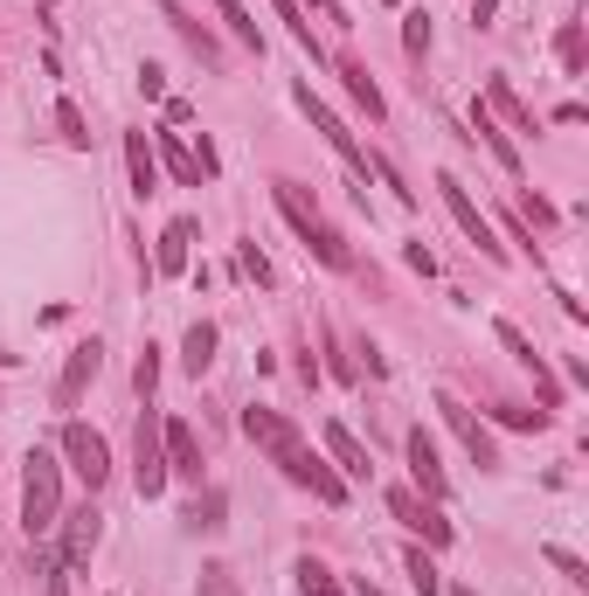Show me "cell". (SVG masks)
Here are the masks:
<instances>
[{
	"instance_id": "obj_34",
	"label": "cell",
	"mask_w": 589,
	"mask_h": 596,
	"mask_svg": "<svg viewBox=\"0 0 589 596\" xmlns=\"http://www.w3.org/2000/svg\"><path fill=\"white\" fill-rule=\"evenodd\" d=\"M403 49H409V55H430V14H424V8L403 14Z\"/></svg>"
},
{
	"instance_id": "obj_17",
	"label": "cell",
	"mask_w": 589,
	"mask_h": 596,
	"mask_svg": "<svg viewBox=\"0 0 589 596\" xmlns=\"http://www.w3.org/2000/svg\"><path fill=\"white\" fill-rule=\"evenodd\" d=\"M160 22H167V28H174V35H181V42H187V49H195V55H201V63H208V70H216V63H222V42H216V35H208L201 22H187V14L174 8V0H160Z\"/></svg>"
},
{
	"instance_id": "obj_12",
	"label": "cell",
	"mask_w": 589,
	"mask_h": 596,
	"mask_svg": "<svg viewBox=\"0 0 589 596\" xmlns=\"http://www.w3.org/2000/svg\"><path fill=\"white\" fill-rule=\"evenodd\" d=\"M160 444H167V479H195L201 486V437L181 417H160Z\"/></svg>"
},
{
	"instance_id": "obj_3",
	"label": "cell",
	"mask_w": 589,
	"mask_h": 596,
	"mask_svg": "<svg viewBox=\"0 0 589 596\" xmlns=\"http://www.w3.org/2000/svg\"><path fill=\"white\" fill-rule=\"evenodd\" d=\"M132 486H139V499L167 493V444H160V409L154 402L139 409V437H132Z\"/></svg>"
},
{
	"instance_id": "obj_15",
	"label": "cell",
	"mask_w": 589,
	"mask_h": 596,
	"mask_svg": "<svg viewBox=\"0 0 589 596\" xmlns=\"http://www.w3.org/2000/svg\"><path fill=\"white\" fill-rule=\"evenodd\" d=\"M271 201H278V215L298 229V244L312 236V222H327V215H319V195H312V188H298V181H271Z\"/></svg>"
},
{
	"instance_id": "obj_32",
	"label": "cell",
	"mask_w": 589,
	"mask_h": 596,
	"mask_svg": "<svg viewBox=\"0 0 589 596\" xmlns=\"http://www.w3.org/2000/svg\"><path fill=\"white\" fill-rule=\"evenodd\" d=\"M201 596H243V583L230 575V562H201V583H195Z\"/></svg>"
},
{
	"instance_id": "obj_43",
	"label": "cell",
	"mask_w": 589,
	"mask_h": 596,
	"mask_svg": "<svg viewBox=\"0 0 589 596\" xmlns=\"http://www.w3.org/2000/svg\"><path fill=\"white\" fill-rule=\"evenodd\" d=\"M492 14H500V0H471V22L479 28H492Z\"/></svg>"
},
{
	"instance_id": "obj_31",
	"label": "cell",
	"mask_w": 589,
	"mask_h": 596,
	"mask_svg": "<svg viewBox=\"0 0 589 596\" xmlns=\"http://www.w3.org/2000/svg\"><path fill=\"white\" fill-rule=\"evenodd\" d=\"M541 555H548V569H555V575H568V583H576V589H582V583H589V562H582V555H568V548H562V542H548V548H541Z\"/></svg>"
},
{
	"instance_id": "obj_27",
	"label": "cell",
	"mask_w": 589,
	"mask_h": 596,
	"mask_svg": "<svg viewBox=\"0 0 589 596\" xmlns=\"http://www.w3.org/2000/svg\"><path fill=\"white\" fill-rule=\"evenodd\" d=\"M216 14H222V22H230V35H236L243 49H257V55H263V28L250 22V14H243V0H216Z\"/></svg>"
},
{
	"instance_id": "obj_6",
	"label": "cell",
	"mask_w": 589,
	"mask_h": 596,
	"mask_svg": "<svg viewBox=\"0 0 589 596\" xmlns=\"http://www.w3.org/2000/svg\"><path fill=\"white\" fill-rule=\"evenodd\" d=\"M389 513L403 520L409 534H424V548H451V534H458V527L444 520V507H437V499H424L416 486H395V493H389Z\"/></svg>"
},
{
	"instance_id": "obj_41",
	"label": "cell",
	"mask_w": 589,
	"mask_h": 596,
	"mask_svg": "<svg viewBox=\"0 0 589 596\" xmlns=\"http://www.w3.org/2000/svg\"><path fill=\"white\" fill-rule=\"evenodd\" d=\"M409 271H424V277H430V271H437V257H430V250H424V236H416V244H409Z\"/></svg>"
},
{
	"instance_id": "obj_1",
	"label": "cell",
	"mask_w": 589,
	"mask_h": 596,
	"mask_svg": "<svg viewBox=\"0 0 589 596\" xmlns=\"http://www.w3.org/2000/svg\"><path fill=\"white\" fill-rule=\"evenodd\" d=\"M243 431H250V437L263 444V451H271V464H278V472L292 479V486H306V493L319 499V507H347V479H340L333 464L319 458L312 444H306V437L292 431V423L278 417V409H243Z\"/></svg>"
},
{
	"instance_id": "obj_18",
	"label": "cell",
	"mask_w": 589,
	"mask_h": 596,
	"mask_svg": "<svg viewBox=\"0 0 589 596\" xmlns=\"http://www.w3.org/2000/svg\"><path fill=\"white\" fill-rule=\"evenodd\" d=\"M486 104H492V111H500V119L513 125V133H535V111H527V104H520V90H513L506 77H486Z\"/></svg>"
},
{
	"instance_id": "obj_26",
	"label": "cell",
	"mask_w": 589,
	"mask_h": 596,
	"mask_svg": "<svg viewBox=\"0 0 589 596\" xmlns=\"http://www.w3.org/2000/svg\"><path fill=\"white\" fill-rule=\"evenodd\" d=\"M340 84H347V98L360 104V111H368V119H382V90H375V77H368V70H360V63H340Z\"/></svg>"
},
{
	"instance_id": "obj_16",
	"label": "cell",
	"mask_w": 589,
	"mask_h": 596,
	"mask_svg": "<svg viewBox=\"0 0 589 596\" xmlns=\"http://www.w3.org/2000/svg\"><path fill=\"white\" fill-rule=\"evenodd\" d=\"M125 174H132V195H160V160L154 146H146V133H125Z\"/></svg>"
},
{
	"instance_id": "obj_7",
	"label": "cell",
	"mask_w": 589,
	"mask_h": 596,
	"mask_svg": "<svg viewBox=\"0 0 589 596\" xmlns=\"http://www.w3.org/2000/svg\"><path fill=\"white\" fill-rule=\"evenodd\" d=\"M63 458H70V472H77L90 493H98L105 479H111V444L90 431V423H77V417L63 423Z\"/></svg>"
},
{
	"instance_id": "obj_22",
	"label": "cell",
	"mask_w": 589,
	"mask_h": 596,
	"mask_svg": "<svg viewBox=\"0 0 589 596\" xmlns=\"http://www.w3.org/2000/svg\"><path fill=\"white\" fill-rule=\"evenodd\" d=\"M222 513H230V493H222V486H208V493H201V499H195V507H187L181 520H187L195 534H216V527H230Z\"/></svg>"
},
{
	"instance_id": "obj_46",
	"label": "cell",
	"mask_w": 589,
	"mask_h": 596,
	"mask_svg": "<svg viewBox=\"0 0 589 596\" xmlns=\"http://www.w3.org/2000/svg\"><path fill=\"white\" fill-rule=\"evenodd\" d=\"M0 417H8V402H0Z\"/></svg>"
},
{
	"instance_id": "obj_24",
	"label": "cell",
	"mask_w": 589,
	"mask_h": 596,
	"mask_svg": "<svg viewBox=\"0 0 589 596\" xmlns=\"http://www.w3.org/2000/svg\"><path fill=\"white\" fill-rule=\"evenodd\" d=\"M403 569H409L416 596H444V569H437V555H430V548H403Z\"/></svg>"
},
{
	"instance_id": "obj_40",
	"label": "cell",
	"mask_w": 589,
	"mask_h": 596,
	"mask_svg": "<svg viewBox=\"0 0 589 596\" xmlns=\"http://www.w3.org/2000/svg\"><path fill=\"white\" fill-rule=\"evenodd\" d=\"M139 90H146V98H167V70L160 63H139Z\"/></svg>"
},
{
	"instance_id": "obj_37",
	"label": "cell",
	"mask_w": 589,
	"mask_h": 596,
	"mask_svg": "<svg viewBox=\"0 0 589 596\" xmlns=\"http://www.w3.org/2000/svg\"><path fill=\"white\" fill-rule=\"evenodd\" d=\"M527 375H535V388H541V402H548V409H562V396H568V388L555 382V368H548V353H541L535 368H527Z\"/></svg>"
},
{
	"instance_id": "obj_21",
	"label": "cell",
	"mask_w": 589,
	"mask_h": 596,
	"mask_svg": "<svg viewBox=\"0 0 589 596\" xmlns=\"http://www.w3.org/2000/svg\"><path fill=\"white\" fill-rule=\"evenodd\" d=\"M181 368H187V375H208V368H216V326H208V320L187 326V340H181Z\"/></svg>"
},
{
	"instance_id": "obj_13",
	"label": "cell",
	"mask_w": 589,
	"mask_h": 596,
	"mask_svg": "<svg viewBox=\"0 0 589 596\" xmlns=\"http://www.w3.org/2000/svg\"><path fill=\"white\" fill-rule=\"evenodd\" d=\"M195 271V222L174 215L160 229V250H154V277H187Z\"/></svg>"
},
{
	"instance_id": "obj_38",
	"label": "cell",
	"mask_w": 589,
	"mask_h": 596,
	"mask_svg": "<svg viewBox=\"0 0 589 596\" xmlns=\"http://www.w3.org/2000/svg\"><path fill=\"white\" fill-rule=\"evenodd\" d=\"M520 215H527V222H535V229H555V209H548V201H541V195H527V188H520Z\"/></svg>"
},
{
	"instance_id": "obj_9",
	"label": "cell",
	"mask_w": 589,
	"mask_h": 596,
	"mask_svg": "<svg viewBox=\"0 0 589 596\" xmlns=\"http://www.w3.org/2000/svg\"><path fill=\"white\" fill-rule=\"evenodd\" d=\"M292 98H298V111H306V119H312V133H319V139H327V146H333V153H340V160H347V166H354V174H360V160H368V153H360V139L347 133V119H333V111H327V104H319V98H312V84H298V90H292ZM360 181H368V174H360Z\"/></svg>"
},
{
	"instance_id": "obj_2",
	"label": "cell",
	"mask_w": 589,
	"mask_h": 596,
	"mask_svg": "<svg viewBox=\"0 0 589 596\" xmlns=\"http://www.w3.org/2000/svg\"><path fill=\"white\" fill-rule=\"evenodd\" d=\"M56 520H63V464H56V451H35L22 458V527L28 542H49Z\"/></svg>"
},
{
	"instance_id": "obj_23",
	"label": "cell",
	"mask_w": 589,
	"mask_h": 596,
	"mask_svg": "<svg viewBox=\"0 0 589 596\" xmlns=\"http://www.w3.org/2000/svg\"><path fill=\"white\" fill-rule=\"evenodd\" d=\"M298 596H347V583H340L319 555H298Z\"/></svg>"
},
{
	"instance_id": "obj_8",
	"label": "cell",
	"mask_w": 589,
	"mask_h": 596,
	"mask_svg": "<svg viewBox=\"0 0 589 596\" xmlns=\"http://www.w3.org/2000/svg\"><path fill=\"white\" fill-rule=\"evenodd\" d=\"M56 527H63V548H56V562L77 575L90 555H98V542H105V513H98V507H77V513L56 520Z\"/></svg>"
},
{
	"instance_id": "obj_45",
	"label": "cell",
	"mask_w": 589,
	"mask_h": 596,
	"mask_svg": "<svg viewBox=\"0 0 589 596\" xmlns=\"http://www.w3.org/2000/svg\"><path fill=\"white\" fill-rule=\"evenodd\" d=\"M444 589H451V596H479V589H471V583H444Z\"/></svg>"
},
{
	"instance_id": "obj_5",
	"label": "cell",
	"mask_w": 589,
	"mask_h": 596,
	"mask_svg": "<svg viewBox=\"0 0 589 596\" xmlns=\"http://www.w3.org/2000/svg\"><path fill=\"white\" fill-rule=\"evenodd\" d=\"M437 417L451 423V437L465 444V458L479 464V472H500V444H492V431H486L479 417H471V409H465L458 396H451V388H437Z\"/></svg>"
},
{
	"instance_id": "obj_30",
	"label": "cell",
	"mask_w": 589,
	"mask_h": 596,
	"mask_svg": "<svg viewBox=\"0 0 589 596\" xmlns=\"http://www.w3.org/2000/svg\"><path fill=\"white\" fill-rule=\"evenodd\" d=\"M35 575H42V596H70V569L56 562L42 542H35Z\"/></svg>"
},
{
	"instance_id": "obj_42",
	"label": "cell",
	"mask_w": 589,
	"mask_h": 596,
	"mask_svg": "<svg viewBox=\"0 0 589 596\" xmlns=\"http://www.w3.org/2000/svg\"><path fill=\"white\" fill-rule=\"evenodd\" d=\"M327 353H333V375H340V382H354V361L340 353V340H333V333H327Z\"/></svg>"
},
{
	"instance_id": "obj_33",
	"label": "cell",
	"mask_w": 589,
	"mask_h": 596,
	"mask_svg": "<svg viewBox=\"0 0 589 596\" xmlns=\"http://www.w3.org/2000/svg\"><path fill=\"white\" fill-rule=\"evenodd\" d=\"M555 55H562V70H568V77L582 70V22H562V35H555Z\"/></svg>"
},
{
	"instance_id": "obj_20",
	"label": "cell",
	"mask_w": 589,
	"mask_h": 596,
	"mask_svg": "<svg viewBox=\"0 0 589 596\" xmlns=\"http://www.w3.org/2000/svg\"><path fill=\"white\" fill-rule=\"evenodd\" d=\"M154 160L167 166V174L181 181V188H201V166H195V153L181 146V133H160V146H154Z\"/></svg>"
},
{
	"instance_id": "obj_11",
	"label": "cell",
	"mask_w": 589,
	"mask_h": 596,
	"mask_svg": "<svg viewBox=\"0 0 589 596\" xmlns=\"http://www.w3.org/2000/svg\"><path fill=\"white\" fill-rule=\"evenodd\" d=\"M98 368H105V347H98V340H77V347H70L63 375H56V409H77L84 388L98 382Z\"/></svg>"
},
{
	"instance_id": "obj_4",
	"label": "cell",
	"mask_w": 589,
	"mask_h": 596,
	"mask_svg": "<svg viewBox=\"0 0 589 596\" xmlns=\"http://www.w3.org/2000/svg\"><path fill=\"white\" fill-rule=\"evenodd\" d=\"M437 195H444V209H451V222H458V229L471 236V250H486L492 264H506V244H500V236H492V222L479 215V201L465 195V181H458V174H437Z\"/></svg>"
},
{
	"instance_id": "obj_29",
	"label": "cell",
	"mask_w": 589,
	"mask_h": 596,
	"mask_svg": "<svg viewBox=\"0 0 589 596\" xmlns=\"http://www.w3.org/2000/svg\"><path fill=\"white\" fill-rule=\"evenodd\" d=\"M492 333H500V347H506V353H513V361H520V368H535V361H541V347L527 340V333L513 326V320H492Z\"/></svg>"
},
{
	"instance_id": "obj_35",
	"label": "cell",
	"mask_w": 589,
	"mask_h": 596,
	"mask_svg": "<svg viewBox=\"0 0 589 596\" xmlns=\"http://www.w3.org/2000/svg\"><path fill=\"white\" fill-rule=\"evenodd\" d=\"M56 133H63L70 146H90V125H84V111H77V104H70V98H63V104H56Z\"/></svg>"
},
{
	"instance_id": "obj_39",
	"label": "cell",
	"mask_w": 589,
	"mask_h": 596,
	"mask_svg": "<svg viewBox=\"0 0 589 596\" xmlns=\"http://www.w3.org/2000/svg\"><path fill=\"white\" fill-rule=\"evenodd\" d=\"M492 417H500V423H506V431H541V423H548V417H541V409H492Z\"/></svg>"
},
{
	"instance_id": "obj_14",
	"label": "cell",
	"mask_w": 589,
	"mask_h": 596,
	"mask_svg": "<svg viewBox=\"0 0 589 596\" xmlns=\"http://www.w3.org/2000/svg\"><path fill=\"white\" fill-rule=\"evenodd\" d=\"M319 437H327V464H333L340 479H368V472H375L368 444H360V437L347 431V423H327V431H319Z\"/></svg>"
},
{
	"instance_id": "obj_25",
	"label": "cell",
	"mask_w": 589,
	"mask_h": 596,
	"mask_svg": "<svg viewBox=\"0 0 589 596\" xmlns=\"http://www.w3.org/2000/svg\"><path fill=\"white\" fill-rule=\"evenodd\" d=\"M471 133H479V139L492 146V160H500V166H506V174H513V181H520V146H513V139L500 133V125H492V119H486V111H471Z\"/></svg>"
},
{
	"instance_id": "obj_28",
	"label": "cell",
	"mask_w": 589,
	"mask_h": 596,
	"mask_svg": "<svg viewBox=\"0 0 589 596\" xmlns=\"http://www.w3.org/2000/svg\"><path fill=\"white\" fill-rule=\"evenodd\" d=\"M132 388H139V402H154V388H160V347L154 340L139 347V361H132Z\"/></svg>"
},
{
	"instance_id": "obj_10",
	"label": "cell",
	"mask_w": 589,
	"mask_h": 596,
	"mask_svg": "<svg viewBox=\"0 0 589 596\" xmlns=\"http://www.w3.org/2000/svg\"><path fill=\"white\" fill-rule=\"evenodd\" d=\"M403 451H409V486L444 507V499H451V472H444V458H437V437L430 431H409Z\"/></svg>"
},
{
	"instance_id": "obj_36",
	"label": "cell",
	"mask_w": 589,
	"mask_h": 596,
	"mask_svg": "<svg viewBox=\"0 0 589 596\" xmlns=\"http://www.w3.org/2000/svg\"><path fill=\"white\" fill-rule=\"evenodd\" d=\"M236 271H243V277H257V285H271V257H263L257 244H236Z\"/></svg>"
},
{
	"instance_id": "obj_44",
	"label": "cell",
	"mask_w": 589,
	"mask_h": 596,
	"mask_svg": "<svg viewBox=\"0 0 589 596\" xmlns=\"http://www.w3.org/2000/svg\"><path fill=\"white\" fill-rule=\"evenodd\" d=\"M347 596H382V589H375V583H368V575H354V589H347Z\"/></svg>"
},
{
	"instance_id": "obj_19",
	"label": "cell",
	"mask_w": 589,
	"mask_h": 596,
	"mask_svg": "<svg viewBox=\"0 0 589 596\" xmlns=\"http://www.w3.org/2000/svg\"><path fill=\"white\" fill-rule=\"evenodd\" d=\"M306 250H312V257H319V264H327V271H354V250H347V236H340L333 222H312Z\"/></svg>"
}]
</instances>
